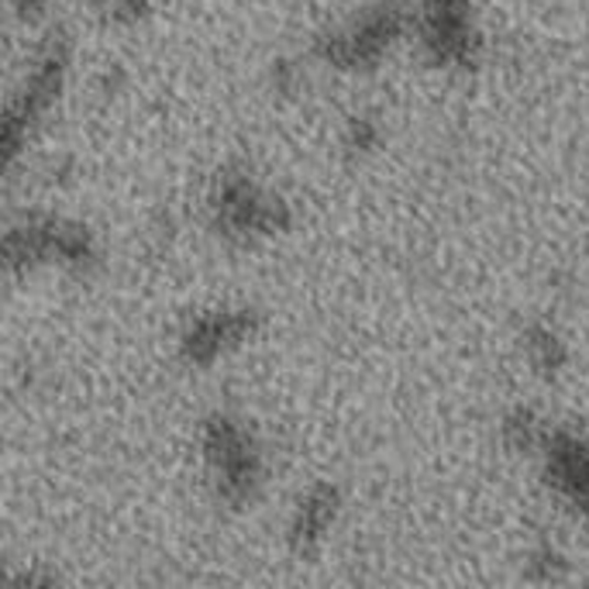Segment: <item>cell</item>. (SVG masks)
I'll list each match as a JSON object with an SVG mask.
<instances>
[{
  "instance_id": "1",
  "label": "cell",
  "mask_w": 589,
  "mask_h": 589,
  "mask_svg": "<svg viewBox=\"0 0 589 589\" xmlns=\"http://www.w3.org/2000/svg\"><path fill=\"white\" fill-rule=\"evenodd\" d=\"M207 459L210 469L221 483V497L231 503H246L252 500L259 476H262V462L259 451L252 445V438L242 432V424H234L228 417H214L207 424Z\"/></svg>"
},
{
  "instance_id": "3",
  "label": "cell",
  "mask_w": 589,
  "mask_h": 589,
  "mask_svg": "<svg viewBox=\"0 0 589 589\" xmlns=\"http://www.w3.org/2000/svg\"><path fill=\"white\" fill-rule=\"evenodd\" d=\"M335 514H338V493L328 487L314 490L307 500H301L297 514H293V527H290L293 542L301 548H310L314 542L325 538V531L331 527Z\"/></svg>"
},
{
  "instance_id": "2",
  "label": "cell",
  "mask_w": 589,
  "mask_h": 589,
  "mask_svg": "<svg viewBox=\"0 0 589 589\" xmlns=\"http://www.w3.org/2000/svg\"><path fill=\"white\" fill-rule=\"evenodd\" d=\"M252 325H255V317L249 310L200 317L197 325L186 331L183 352L190 362H214L218 356H225L228 348L242 345L252 335Z\"/></svg>"
}]
</instances>
